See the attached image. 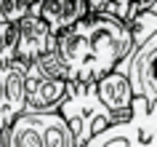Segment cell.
Masks as SVG:
<instances>
[{
  "label": "cell",
  "mask_w": 157,
  "mask_h": 147,
  "mask_svg": "<svg viewBox=\"0 0 157 147\" xmlns=\"http://www.w3.org/2000/svg\"><path fill=\"white\" fill-rule=\"evenodd\" d=\"M85 147H157V110L144 96H136L131 120L109 126Z\"/></svg>",
  "instance_id": "obj_3"
},
{
  "label": "cell",
  "mask_w": 157,
  "mask_h": 147,
  "mask_svg": "<svg viewBox=\"0 0 157 147\" xmlns=\"http://www.w3.org/2000/svg\"><path fill=\"white\" fill-rule=\"evenodd\" d=\"M59 35L48 27V22L40 16H29L24 22H19V59L27 62V64H35L40 62L43 56H48L56 51Z\"/></svg>",
  "instance_id": "obj_5"
},
{
  "label": "cell",
  "mask_w": 157,
  "mask_h": 147,
  "mask_svg": "<svg viewBox=\"0 0 157 147\" xmlns=\"http://www.w3.org/2000/svg\"><path fill=\"white\" fill-rule=\"evenodd\" d=\"M131 30H133V40H136V48L144 46L149 38L157 35V14L155 11H144L131 22Z\"/></svg>",
  "instance_id": "obj_12"
},
{
  "label": "cell",
  "mask_w": 157,
  "mask_h": 147,
  "mask_svg": "<svg viewBox=\"0 0 157 147\" xmlns=\"http://www.w3.org/2000/svg\"><path fill=\"white\" fill-rule=\"evenodd\" d=\"M149 11H155V14H157V0H155V6H152V8H149Z\"/></svg>",
  "instance_id": "obj_16"
},
{
  "label": "cell",
  "mask_w": 157,
  "mask_h": 147,
  "mask_svg": "<svg viewBox=\"0 0 157 147\" xmlns=\"http://www.w3.org/2000/svg\"><path fill=\"white\" fill-rule=\"evenodd\" d=\"M32 3L35 0H6L3 3V14H0V24H19V22H24L29 14H32Z\"/></svg>",
  "instance_id": "obj_14"
},
{
  "label": "cell",
  "mask_w": 157,
  "mask_h": 147,
  "mask_svg": "<svg viewBox=\"0 0 157 147\" xmlns=\"http://www.w3.org/2000/svg\"><path fill=\"white\" fill-rule=\"evenodd\" d=\"M3 139H6V147H45L40 115H19L13 126L3 134Z\"/></svg>",
  "instance_id": "obj_9"
},
{
  "label": "cell",
  "mask_w": 157,
  "mask_h": 147,
  "mask_svg": "<svg viewBox=\"0 0 157 147\" xmlns=\"http://www.w3.org/2000/svg\"><path fill=\"white\" fill-rule=\"evenodd\" d=\"M32 14L45 19L51 30L61 35L77 22H83L85 16H91V6L88 0H35Z\"/></svg>",
  "instance_id": "obj_7"
},
{
  "label": "cell",
  "mask_w": 157,
  "mask_h": 147,
  "mask_svg": "<svg viewBox=\"0 0 157 147\" xmlns=\"http://www.w3.org/2000/svg\"><path fill=\"white\" fill-rule=\"evenodd\" d=\"M99 99L107 104V110L115 115L117 123H125L133 118V102H136V91L131 86V78L125 72H112L104 80L96 83Z\"/></svg>",
  "instance_id": "obj_8"
},
{
  "label": "cell",
  "mask_w": 157,
  "mask_h": 147,
  "mask_svg": "<svg viewBox=\"0 0 157 147\" xmlns=\"http://www.w3.org/2000/svg\"><path fill=\"white\" fill-rule=\"evenodd\" d=\"M19 59V24H0V67H8Z\"/></svg>",
  "instance_id": "obj_11"
},
{
  "label": "cell",
  "mask_w": 157,
  "mask_h": 147,
  "mask_svg": "<svg viewBox=\"0 0 157 147\" xmlns=\"http://www.w3.org/2000/svg\"><path fill=\"white\" fill-rule=\"evenodd\" d=\"M131 24L109 14H91L83 22L59 35L56 54L67 70L69 83H99L117 72L125 59L133 56Z\"/></svg>",
  "instance_id": "obj_1"
},
{
  "label": "cell",
  "mask_w": 157,
  "mask_h": 147,
  "mask_svg": "<svg viewBox=\"0 0 157 147\" xmlns=\"http://www.w3.org/2000/svg\"><path fill=\"white\" fill-rule=\"evenodd\" d=\"M3 3H6V0H0V14H3Z\"/></svg>",
  "instance_id": "obj_17"
},
{
  "label": "cell",
  "mask_w": 157,
  "mask_h": 147,
  "mask_svg": "<svg viewBox=\"0 0 157 147\" xmlns=\"http://www.w3.org/2000/svg\"><path fill=\"white\" fill-rule=\"evenodd\" d=\"M29 72L37 75V78H61V80H67V70H64V64H61L56 51L48 54V56H43L40 62L29 64Z\"/></svg>",
  "instance_id": "obj_13"
},
{
  "label": "cell",
  "mask_w": 157,
  "mask_h": 147,
  "mask_svg": "<svg viewBox=\"0 0 157 147\" xmlns=\"http://www.w3.org/2000/svg\"><path fill=\"white\" fill-rule=\"evenodd\" d=\"M88 6H91V14H109V16H117L120 22L131 24L139 14L155 6V0H93Z\"/></svg>",
  "instance_id": "obj_10"
},
{
  "label": "cell",
  "mask_w": 157,
  "mask_h": 147,
  "mask_svg": "<svg viewBox=\"0 0 157 147\" xmlns=\"http://www.w3.org/2000/svg\"><path fill=\"white\" fill-rule=\"evenodd\" d=\"M59 112L69 123L77 147H85L93 137H99L101 131L117 123L115 115L107 110V104L99 99L96 83H69V94Z\"/></svg>",
  "instance_id": "obj_2"
},
{
  "label": "cell",
  "mask_w": 157,
  "mask_h": 147,
  "mask_svg": "<svg viewBox=\"0 0 157 147\" xmlns=\"http://www.w3.org/2000/svg\"><path fill=\"white\" fill-rule=\"evenodd\" d=\"M117 72L128 75L136 96H144L149 107L157 110V35L139 46L131 59H125L117 67Z\"/></svg>",
  "instance_id": "obj_4"
},
{
  "label": "cell",
  "mask_w": 157,
  "mask_h": 147,
  "mask_svg": "<svg viewBox=\"0 0 157 147\" xmlns=\"http://www.w3.org/2000/svg\"><path fill=\"white\" fill-rule=\"evenodd\" d=\"M88 3H93V0H88Z\"/></svg>",
  "instance_id": "obj_18"
},
{
  "label": "cell",
  "mask_w": 157,
  "mask_h": 147,
  "mask_svg": "<svg viewBox=\"0 0 157 147\" xmlns=\"http://www.w3.org/2000/svg\"><path fill=\"white\" fill-rule=\"evenodd\" d=\"M69 94V80L61 78H37L29 72L27 80V110L29 115H45V112H59Z\"/></svg>",
  "instance_id": "obj_6"
},
{
  "label": "cell",
  "mask_w": 157,
  "mask_h": 147,
  "mask_svg": "<svg viewBox=\"0 0 157 147\" xmlns=\"http://www.w3.org/2000/svg\"><path fill=\"white\" fill-rule=\"evenodd\" d=\"M13 112H11V104H8V91H6V67H0V134L13 126Z\"/></svg>",
  "instance_id": "obj_15"
}]
</instances>
